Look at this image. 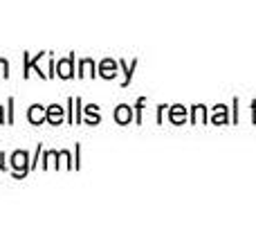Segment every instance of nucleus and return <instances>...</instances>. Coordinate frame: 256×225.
I'll list each match as a JSON object with an SVG mask.
<instances>
[{
    "label": "nucleus",
    "instance_id": "1",
    "mask_svg": "<svg viewBox=\"0 0 256 225\" xmlns=\"http://www.w3.org/2000/svg\"><path fill=\"white\" fill-rule=\"evenodd\" d=\"M9 167H12L14 178H25L32 171V162H30V153L27 151H14L12 158H9Z\"/></svg>",
    "mask_w": 256,
    "mask_h": 225
},
{
    "label": "nucleus",
    "instance_id": "2",
    "mask_svg": "<svg viewBox=\"0 0 256 225\" xmlns=\"http://www.w3.org/2000/svg\"><path fill=\"white\" fill-rule=\"evenodd\" d=\"M54 68H56V77H61V79H72V77H74V54H70L68 59H61L58 63H54Z\"/></svg>",
    "mask_w": 256,
    "mask_h": 225
},
{
    "label": "nucleus",
    "instance_id": "3",
    "mask_svg": "<svg viewBox=\"0 0 256 225\" xmlns=\"http://www.w3.org/2000/svg\"><path fill=\"white\" fill-rule=\"evenodd\" d=\"M63 108L58 106V104H52V106H48V111H45V122H50L52 126H58V124L63 122Z\"/></svg>",
    "mask_w": 256,
    "mask_h": 225
},
{
    "label": "nucleus",
    "instance_id": "4",
    "mask_svg": "<svg viewBox=\"0 0 256 225\" xmlns=\"http://www.w3.org/2000/svg\"><path fill=\"white\" fill-rule=\"evenodd\" d=\"M45 111H48V108H43L40 104H34V106H30V111H27V119H30V124H34V126L43 124L45 122Z\"/></svg>",
    "mask_w": 256,
    "mask_h": 225
},
{
    "label": "nucleus",
    "instance_id": "5",
    "mask_svg": "<svg viewBox=\"0 0 256 225\" xmlns=\"http://www.w3.org/2000/svg\"><path fill=\"white\" fill-rule=\"evenodd\" d=\"M99 75H102L104 79H112V77L117 75V63L112 61V59H104L102 66H99Z\"/></svg>",
    "mask_w": 256,
    "mask_h": 225
},
{
    "label": "nucleus",
    "instance_id": "6",
    "mask_svg": "<svg viewBox=\"0 0 256 225\" xmlns=\"http://www.w3.org/2000/svg\"><path fill=\"white\" fill-rule=\"evenodd\" d=\"M97 77V72H94V61L92 59H84V61L79 63V77Z\"/></svg>",
    "mask_w": 256,
    "mask_h": 225
},
{
    "label": "nucleus",
    "instance_id": "7",
    "mask_svg": "<svg viewBox=\"0 0 256 225\" xmlns=\"http://www.w3.org/2000/svg\"><path fill=\"white\" fill-rule=\"evenodd\" d=\"M115 119L120 124H128L132 119V113H130V108L128 106H124V104H122V106H117V111H115Z\"/></svg>",
    "mask_w": 256,
    "mask_h": 225
},
{
    "label": "nucleus",
    "instance_id": "8",
    "mask_svg": "<svg viewBox=\"0 0 256 225\" xmlns=\"http://www.w3.org/2000/svg\"><path fill=\"white\" fill-rule=\"evenodd\" d=\"M84 113H86V122H88V124H99V111H97V106H94V104L86 106Z\"/></svg>",
    "mask_w": 256,
    "mask_h": 225
},
{
    "label": "nucleus",
    "instance_id": "9",
    "mask_svg": "<svg viewBox=\"0 0 256 225\" xmlns=\"http://www.w3.org/2000/svg\"><path fill=\"white\" fill-rule=\"evenodd\" d=\"M74 122L76 124L84 122V102L81 99H74Z\"/></svg>",
    "mask_w": 256,
    "mask_h": 225
},
{
    "label": "nucleus",
    "instance_id": "10",
    "mask_svg": "<svg viewBox=\"0 0 256 225\" xmlns=\"http://www.w3.org/2000/svg\"><path fill=\"white\" fill-rule=\"evenodd\" d=\"M0 79H9V63H7V59H0Z\"/></svg>",
    "mask_w": 256,
    "mask_h": 225
},
{
    "label": "nucleus",
    "instance_id": "11",
    "mask_svg": "<svg viewBox=\"0 0 256 225\" xmlns=\"http://www.w3.org/2000/svg\"><path fill=\"white\" fill-rule=\"evenodd\" d=\"M7 122L14 124V97H9L7 102Z\"/></svg>",
    "mask_w": 256,
    "mask_h": 225
},
{
    "label": "nucleus",
    "instance_id": "12",
    "mask_svg": "<svg viewBox=\"0 0 256 225\" xmlns=\"http://www.w3.org/2000/svg\"><path fill=\"white\" fill-rule=\"evenodd\" d=\"M0 171H7V162H4V153H0Z\"/></svg>",
    "mask_w": 256,
    "mask_h": 225
},
{
    "label": "nucleus",
    "instance_id": "13",
    "mask_svg": "<svg viewBox=\"0 0 256 225\" xmlns=\"http://www.w3.org/2000/svg\"><path fill=\"white\" fill-rule=\"evenodd\" d=\"M0 124H4V115H2V106H0Z\"/></svg>",
    "mask_w": 256,
    "mask_h": 225
}]
</instances>
